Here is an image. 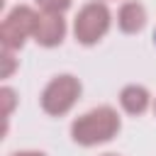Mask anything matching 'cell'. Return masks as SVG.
<instances>
[{"mask_svg":"<svg viewBox=\"0 0 156 156\" xmlns=\"http://www.w3.org/2000/svg\"><path fill=\"white\" fill-rule=\"evenodd\" d=\"M122 129V117L112 105H98L71 122V139L83 149L110 144Z\"/></svg>","mask_w":156,"mask_h":156,"instance_id":"1","label":"cell"},{"mask_svg":"<svg viewBox=\"0 0 156 156\" xmlns=\"http://www.w3.org/2000/svg\"><path fill=\"white\" fill-rule=\"evenodd\" d=\"M80 95H83L80 78L73 73H58L44 85L39 95V105L49 117H63L76 107Z\"/></svg>","mask_w":156,"mask_h":156,"instance_id":"2","label":"cell"},{"mask_svg":"<svg viewBox=\"0 0 156 156\" xmlns=\"http://www.w3.org/2000/svg\"><path fill=\"white\" fill-rule=\"evenodd\" d=\"M112 27V12L105 0L85 2L73 20V37L80 46H95L107 37Z\"/></svg>","mask_w":156,"mask_h":156,"instance_id":"3","label":"cell"},{"mask_svg":"<svg viewBox=\"0 0 156 156\" xmlns=\"http://www.w3.org/2000/svg\"><path fill=\"white\" fill-rule=\"evenodd\" d=\"M39 17H41V12L32 5H15L12 10H7V15L0 22V44H2V49L20 51L27 44V39H34Z\"/></svg>","mask_w":156,"mask_h":156,"instance_id":"4","label":"cell"},{"mask_svg":"<svg viewBox=\"0 0 156 156\" xmlns=\"http://www.w3.org/2000/svg\"><path fill=\"white\" fill-rule=\"evenodd\" d=\"M66 32H68V24H66L63 15H44L41 12L37 32H34V41L41 49H56L63 44Z\"/></svg>","mask_w":156,"mask_h":156,"instance_id":"5","label":"cell"},{"mask_svg":"<svg viewBox=\"0 0 156 156\" xmlns=\"http://www.w3.org/2000/svg\"><path fill=\"white\" fill-rule=\"evenodd\" d=\"M151 105H154V98H151V93H149L146 85L129 83V85H124L119 90V107L129 117H141Z\"/></svg>","mask_w":156,"mask_h":156,"instance_id":"6","label":"cell"},{"mask_svg":"<svg viewBox=\"0 0 156 156\" xmlns=\"http://www.w3.org/2000/svg\"><path fill=\"white\" fill-rule=\"evenodd\" d=\"M146 7L139 0H124L117 10V27L122 34H139L146 27Z\"/></svg>","mask_w":156,"mask_h":156,"instance_id":"7","label":"cell"},{"mask_svg":"<svg viewBox=\"0 0 156 156\" xmlns=\"http://www.w3.org/2000/svg\"><path fill=\"white\" fill-rule=\"evenodd\" d=\"M71 0H34V7L44 15H63L66 10H71Z\"/></svg>","mask_w":156,"mask_h":156,"instance_id":"8","label":"cell"},{"mask_svg":"<svg viewBox=\"0 0 156 156\" xmlns=\"http://www.w3.org/2000/svg\"><path fill=\"white\" fill-rule=\"evenodd\" d=\"M0 102H2V117L10 119L12 112H15V107H17V93H15V88L2 85L0 88Z\"/></svg>","mask_w":156,"mask_h":156,"instance_id":"9","label":"cell"},{"mask_svg":"<svg viewBox=\"0 0 156 156\" xmlns=\"http://www.w3.org/2000/svg\"><path fill=\"white\" fill-rule=\"evenodd\" d=\"M0 61H2V71H0V76H2V78H12V73H15L17 66H20V61L15 58V51L2 49V51H0Z\"/></svg>","mask_w":156,"mask_h":156,"instance_id":"10","label":"cell"},{"mask_svg":"<svg viewBox=\"0 0 156 156\" xmlns=\"http://www.w3.org/2000/svg\"><path fill=\"white\" fill-rule=\"evenodd\" d=\"M10 156H46L44 151H34V149H24V151H15Z\"/></svg>","mask_w":156,"mask_h":156,"instance_id":"11","label":"cell"},{"mask_svg":"<svg viewBox=\"0 0 156 156\" xmlns=\"http://www.w3.org/2000/svg\"><path fill=\"white\" fill-rule=\"evenodd\" d=\"M100 156H119V154H115V151H107V154H100Z\"/></svg>","mask_w":156,"mask_h":156,"instance_id":"12","label":"cell"},{"mask_svg":"<svg viewBox=\"0 0 156 156\" xmlns=\"http://www.w3.org/2000/svg\"><path fill=\"white\" fill-rule=\"evenodd\" d=\"M154 115H156V98H154Z\"/></svg>","mask_w":156,"mask_h":156,"instance_id":"13","label":"cell"},{"mask_svg":"<svg viewBox=\"0 0 156 156\" xmlns=\"http://www.w3.org/2000/svg\"><path fill=\"white\" fill-rule=\"evenodd\" d=\"M154 41H156V32H154Z\"/></svg>","mask_w":156,"mask_h":156,"instance_id":"14","label":"cell"}]
</instances>
